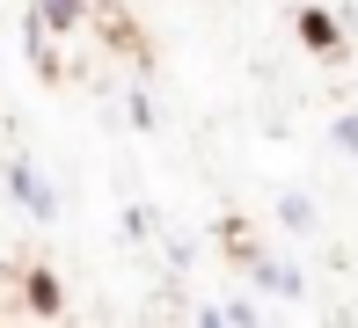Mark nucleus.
<instances>
[{
    "mask_svg": "<svg viewBox=\"0 0 358 328\" xmlns=\"http://www.w3.org/2000/svg\"><path fill=\"white\" fill-rule=\"evenodd\" d=\"M8 190L22 197V204L37 211V219H59V197H52V190L37 183V168H29V161H8Z\"/></svg>",
    "mask_w": 358,
    "mask_h": 328,
    "instance_id": "f257e3e1",
    "label": "nucleus"
},
{
    "mask_svg": "<svg viewBox=\"0 0 358 328\" xmlns=\"http://www.w3.org/2000/svg\"><path fill=\"white\" fill-rule=\"evenodd\" d=\"M300 37L315 44L322 59H336V44H344V29H336V15H329V8H300Z\"/></svg>",
    "mask_w": 358,
    "mask_h": 328,
    "instance_id": "f03ea898",
    "label": "nucleus"
},
{
    "mask_svg": "<svg viewBox=\"0 0 358 328\" xmlns=\"http://www.w3.org/2000/svg\"><path fill=\"white\" fill-rule=\"evenodd\" d=\"M22 299H29V314H44V321L66 314V292H59V277H52V270H29V292H22Z\"/></svg>",
    "mask_w": 358,
    "mask_h": 328,
    "instance_id": "7ed1b4c3",
    "label": "nucleus"
},
{
    "mask_svg": "<svg viewBox=\"0 0 358 328\" xmlns=\"http://www.w3.org/2000/svg\"><path fill=\"white\" fill-rule=\"evenodd\" d=\"M256 285H264L271 299H300V292H307V277L292 270V262H256Z\"/></svg>",
    "mask_w": 358,
    "mask_h": 328,
    "instance_id": "20e7f679",
    "label": "nucleus"
},
{
    "mask_svg": "<svg viewBox=\"0 0 358 328\" xmlns=\"http://www.w3.org/2000/svg\"><path fill=\"white\" fill-rule=\"evenodd\" d=\"M29 15H37V22L52 29V37H66V29L80 22V15H88V0H37V8H29Z\"/></svg>",
    "mask_w": 358,
    "mask_h": 328,
    "instance_id": "39448f33",
    "label": "nucleus"
},
{
    "mask_svg": "<svg viewBox=\"0 0 358 328\" xmlns=\"http://www.w3.org/2000/svg\"><path fill=\"white\" fill-rule=\"evenodd\" d=\"M256 314H264V306H256V299H220V306H205L198 321H213V328H249Z\"/></svg>",
    "mask_w": 358,
    "mask_h": 328,
    "instance_id": "423d86ee",
    "label": "nucleus"
},
{
    "mask_svg": "<svg viewBox=\"0 0 358 328\" xmlns=\"http://www.w3.org/2000/svg\"><path fill=\"white\" fill-rule=\"evenodd\" d=\"M278 226H285V234H307V226H315V204H307V197H278Z\"/></svg>",
    "mask_w": 358,
    "mask_h": 328,
    "instance_id": "0eeeda50",
    "label": "nucleus"
},
{
    "mask_svg": "<svg viewBox=\"0 0 358 328\" xmlns=\"http://www.w3.org/2000/svg\"><path fill=\"white\" fill-rule=\"evenodd\" d=\"M336 146H344V154H358V117H336Z\"/></svg>",
    "mask_w": 358,
    "mask_h": 328,
    "instance_id": "6e6552de",
    "label": "nucleus"
}]
</instances>
